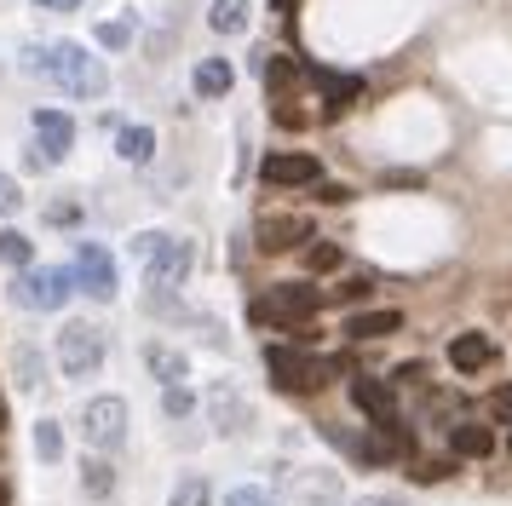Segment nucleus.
<instances>
[{"mask_svg":"<svg viewBox=\"0 0 512 506\" xmlns=\"http://www.w3.org/2000/svg\"><path fill=\"white\" fill-rule=\"evenodd\" d=\"M29 69H41L47 81H58L64 98H104L110 92V69L98 64V52H87L75 41L29 46Z\"/></svg>","mask_w":512,"mask_h":506,"instance_id":"obj_1","label":"nucleus"},{"mask_svg":"<svg viewBox=\"0 0 512 506\" xmlns=\"http://www.w3.org/2000/svg\"><path fill=\"white\" fill-rule=\"evenodd\" d=\"M265 368H271V386L288 391V397H311V391L328 386V374H346V363H328V357H311V351H294V345H271Z\"/></svg>","mask_w":512,"mask_h":506,"instance_id":"obj_2","label":"nucleus"},{"mask_svg":"<svg viewBox=\"0 0 512 506\" xmlns=\"http://www.w3.org/2000/svg\"><path fill=\"white\" fill-rule=\"evenodd\" d=\"M133 248H139V259H144V282H150V294H156V288L173 294V288L190 276V259H196V248H190L185 236H173V230H150V236H139Z\"/></svg>","mask_w":512,"mask_h":506,"instance_id":"obj_3","label":"nucleus"},{"mask_svg":"<svg viewBox=\"0 0 512 506\" xmlns=\"http://www.w3.org/2000/svg\"><path fill=\"white\" fill-rule=\"evenodd\" d=\"M323 305V294L311 282H277L271 294H259L248 305V322L254 328H294V322H311V311Z\"/></svg>","mask_w":512,"mask_h":506,"instance_id":"obj_4","label":"nucleus"},{"mask_svg":"<svg viewBox=\"0 0 512 506\" xmlns=\"http://www.w3.org/2000/svg\"><path fill=\"white\" fill-rule=\"evenodd\" d=\"M70 294H75V276L64 271V265H29V271H18V282H12V299H18L24 311H58Z\"/></svg>","mask_w":512,"mask_h":506,"instance_id":"obj_5","label":"nucleus"},{"mask_svg":"<svg viewBox=\"0 0 512 506\" xmlns=\"http://www.w3.org/2000/svg\"><path fill=\"white\" fill-rule=\"evenodd\" d=\"M58 368L70 380H87V374L104 368V334H98L93 322H64L58 328Z\"/></svg>","mask_w":512,"mask_h":506,"instance_id":"obj_6","label":"nucleus"},{"mask_svg":"<svg viewBox=\"0 0 512 506\" xmlns=\"http://www.w3.org/2000/svg\"><path fill=\"white\" fill-rule=\"evenodd\" d=\"M81 437L93 449H121L127 443V397H93L81 409Z\"/></svg>","mask_w":512,"mask_h":506,"instance_id":"obj_7","label":"nucleus"},{"mask_svg":"<svg viewBox=\"0 0 512 506\" xmlns=\"http://www.w3.org/2000/svg\"><path fill=\"white\" fill-rule=\"evenodd\" d=\"M75 288L87 299H116V259H110V248H98V242H81L75 248Z\"/></svg>","mask_w":512,"mask_h":506,"instance_id":"obj_8","label":"nucleus"},{"mask_svg":"<svg viewBox=\"0 0 512 506\" xmlns=\"http://www.w3.org/2000/svg\"><path fill=\"white\" fill-rule=\"evenodd\" d=\"M29 127H35V167H41V161H64L70 156V144H75V121L64 110H35L29 115Z\"/></svg>","mask_w":512,"mask_h":506,"instance_id":"obj_9","label":"nucleus"},{"mask_svg":"<svg viewBox=\"0 0 512 506\" xmlns=\"http://www.w3.org/2000/svg\"><path fill=\"white\" fill-rule=\"evenodd\" d=\"M259 179L271 184V190H294V184H323V161L305 156V150H277V156H265Z\"/></svg>","mask_w":512,"mask_h":506,"instance_id":"obj_10","label":"nucleus"},{"mask_svg":"<svg viewBox=\"0 0 512 506\" xmlns=\"http://www.w3.org/2000/svg\"><path fill=\"white\" fill-rule=\"evenodd\" d=\"M208 414H213V432H219V437H236V432H248V426H254V409L236 397V386H213L208 391Z\"/></svg>","mask_w":512,"mask_h":506,"instance_id":"obj_11","label":"nucleus"},{"mask_svg":"<svg viewBox=\"0 0 512 506\" xmlns=\"http://www.w3.org/2000/svg\"><path fill=\"white\" fill-rule=\"evenodd\" d=\"M351 403L369 414V426H397L392 386H380V380H369V374H357V380H351Z\"/></svg>","mask_w":512,"mask_h":506,"instance_id":"obj_12","label":"nucleus"},{"mask_svg":"<svg viewBox=\"0 0 512 506\" xmlns=\"http://www.w3.org/2000/svg\"><path fill=\"white\" fill-rule=\"evenodd\" d=\"M449 363L461 368V374H478V368H489V363H495V345H489V334H478V328L455 334V340H449Z\"/></svg>","mask_w":512,"mask_h":506,"instance_id":"obj_13","label":"nucleus"},{"mask_svg":"<svg viewBox=\"0 0 512 506\" xmlns=\"http://www.w3.org/2000/svg\"><path fill=\"white\" fill-rule=\"evenodd\" d=\"M144 368H150V380H162V386H185L190 357L185 351H173V345H162V340H150L144 345Z\"/></svg>","mask_w":512,"mask_h":506,"instance_id":"obj_14","label":"nucleus"},{"mask_svg":"<svg viewBox=\"0 0 512 506\" xmlns=\"http://www.w3.org/2000/svg\"><path fill=\"white\" fill-rule=\"evenodd\" d=\"M305 236H311V219H259V248L265 253L300 248Z\"/></svg>","mask_w":512,"mask_h":506,"instance_id":"obj_15","label":"nucleus"},{"mask_svg":"<svg viewBox=\"0 0 512 506\" xmlns=\"http://www.w3.org/2000/svg\"><path fill=\"white\" fill-rule=\"evenodd\" d=\"M449 449L461 460H489L495 455V432H489L484 420H461V426L449 432Z\"/></svg>","mask_w":512,"mask_h":506,"instance_id":"obj_16","label":"nucleus"},{"mask_svg":"<svg viewBox=\"0 0 512 506\" xmlns=\"http://www.w3.org/2000/svg\"><path fill=\"white\" fill-rule=\"evenodd\" d=\"M397 328H403V311H357V317L346 322L351 340H386Z\"/></svg>","mask_w":512,"mask_h":506,"instance_id":"obj_17","label":"nucleus"},{"mask_svg":"<svg viewBox=\"0 0 512 506\" xmlns=\"http://www.w3.org/2000/svg\"><path fill=\"white\" fill-rule=\"evenodd\" d=\"M317 75V87L328 92V110H351L357 98H363V81L357 75H334V69H311Z\"/></svg>","mask_w":512,"mask_h":506,"instance_id":"obj_18","label":"nucleus"},{"mask_svg":"<svg viewBox=\"0 0 512 506\" xmlns=\"http://www.w3.org/2000/svg\"><path fill=\"white\" fill-rule=\"evenodd\" d=\"M190 81H196V92H202V98H225V92H231V64H225V58H202V64H196V75H190Z\"/></svg>","mask_w":512,"mask_h":506,"instance_id":"obj_19","label":"nucleus"},{"mask_svg":"<svg viewBox=\"0 0 512 506\" xmlns=\"http://www.w3.org/2000/svg\"><path fill=\"white\" fill-rule=\"evenodd\" d=\"M116 156L133 161V167H144V161L156 156V133H150V127H121L116 133Z\"/></svg>","mask_w":512,"mask_h":506,"instance_id":"obj_20","label":"nucleus"},{"mask_svg":"<svg viewBox=\"0 0 512 506\" xmlns=\"http://www.w3.org/2000/svg\"><path fill=\"white\" fill-rule=\"evenodd\" d=\"M248 0H213V12H208V23H213V35H242L248 29Z\"/></svg>","mask_w":512,"mask_h":506,"instance_id":"obj_21","label":"nucleus"},{"mask_svg":"<svg viewBox=\"0 0 512 506\" xmlns=\"http://www.w3.org/2000/svg\"><path fill=\"white\" fill-rule=\"evenodd\" d=\"M35 455L47 460V466L64 460V426L58 420H35Z\"/></svg>","mask_w":512,"mask_h":506,"instance_id":"obj_22","label":"nucleus"},{"mask_svg":"<svg viewBox=\"0 0 512 506\" xmlns=\"http://www.w3.org/2000/svg\"><path fill=\"white\" fill-rule=\"evenodd\" d=\"M0 259H6L12 271H29V259H35V242H29L24 230H0Z\"/></svg>","mask_w":512,"mask_h":506,"instance_id":"obj_23","label":"nucleus"},{"mask_svg":"<svg viewBox=\"0 0 512 506\" xmlns=\"http://www.w3.org/2000/svg\"><path fill=\"white\" fill-rule=\"evenodd\" d=\"M12 368H18V386L24 391H41V351L35 345H18L12 351Z\"/></svg>","mask_w":512,"mask_h":506,"instance_id":"obj_24","label":"nucleus"},{"mask_svg":"<svg viewBox=\"0 0 512 506\" xmlns=\"http://www.w3.org/2000/svg\"><path fill=\"white\" fill-rule=\"evenodd\" d=\"M81 483H87V495H110V489H116V472H110V460H87V466H81Z\"/></svg>","mask_w":512,"mask_h":506,"instance_id":"obj_25","label":"nucleus"},{"mask_svg":"<svg viewBox=\"0 0 512 506\" xmlns=\"http://www.w3.org/2000/svg\"><path fill=\"white\" fill-rule=\"evenodd\" d=\"M98 46H110V52L133 46V18H104L98 23Z\"/></svg>","mask_w":512,"mask_h":506,"instance_id":"obj_26","label":"nucleus"},{"mask_svg":"<svg viewBox=\"0 0 512 506\" xmlns=\"http://www.w3.org/2000/svg\"><path fill=\"white\" fill-rule=\"evenodd\" d=\"M208 501H213L208 478H179V489H173V506H208Z\"/></svg>","mask_w":512,"mask_h":506,"instance_id":"obj_27","label":"nucleus"},{"mask_svg":"<svg viewBox=\"0 0 512 506\" xmlns=\"http://www.w3.org/2000/svg\"><path fill=\"white\" fill-rule=\"evenodd\" d=\"M225 506H271V495H265L259 483H242V489H231V495H225Z\"/></svg>","mask_w":512,"mask_h":506,"instance_id":"obj_28","label":"nucleus"},{"mask_svg":"<svg viewBox=\"0 0 512 506\" xmlns=\"http://www.w3.org/2000/svg\"><path fill=\"white\" fill-rule=\"evenodd\" d=\"M162 409L173 414V420H179V414H190V409H196V397H190L185 386H167V397H162Z\"/></svg>","mask_w":512,"mask_h":506,"instance_id":"obj_29","label":"nucleus"},{"mask_svg":"<svg viewBox=\"0 0 512 506\" xmlns=\"http://www.w3.org/2000/svg\"><path fill=\"white\" fill-rule=\"evenodd\" d=\"M18 207H24V190L12 173H0V213H18Z\"/></svg>","mask_w":512,"mask_h":506,"instance_id":"obj_30","label":"nucleus"},{"mask_svg":"<svg viewBox=\"0 0 512 506\" xmlns=\"http://www.w3.org/2000/svg\"><path fill=\"white\" fill-rule=\"evenodd\" d=\"M409 472H415L420 483H438V478H449V472H455V460H426V466H409Z\"/></svg>","mask_w":512,"mask_h":506,"instance_id":"obj_31","label":"nucleus"},{"mask_svg":"<svg viewBox=\"0 0 512 506\" xmlns=\"http://www.w3.org/2000/svg\"><path fill=\"white\" fill-rule=\"evenodd\" d=\"M489 414H495V420H512V386L489 391Z\"/></svg>","mask_w":512,"mask_h":506,"instance_id":"obj_32","label":"nucleus"},{"mask_svg":"<svg viewBox=\"0 0 512 506\" xmlns=\"http://www.w3.org/2000/svg\"><path fill=\"white\" fill-rule=\"evenodd\" d=\"M47 219H52V225H75V207H70V202H52Z\"/></svg>","mask_w":512,"mask_h":506,"instance_id":"obj_33","label":"nucleus"},{"mask_svg":"<svg viewBox=\"0 0 512 506\" xmlns=\"http://www.w3.org/2000/svg\"><path fill=\"white\" fill-rule=\"evenodd\" d=\"M363 294H369V276H351L346 288H340V299H363Z\"/></svg>","mask_w":512,"mask_h":506,"instance_id":"obj_34","label":"nucleus"},{"mask_svg":"<svg viewBox=\"0 0 512 506\" xmlns=\"http://www.w3.org/2000/svg\"><path fill=\"white\" fill-rule=\"evenodd\" d=\"M334 259H340V253H334V248H311V271H328Z\"/></svg>","mask_w":512,"mask_h":506,"instance_id":"obj_35","label":"nucleus"},{"mask_svg":"<svg viewBox=\"0 0 512 506\" xmlns=\"http://www.w3.org/2000/svg\"><path fill=\"white\" fill-rule=\"evenodd\" d=\"M317 196H323V202H346L351 190H346V184H317Z\"/></svg>","mask_w":512,"mask_h":506,"instance_id":"obj_36","label":"nucleus"},{"mask_svg":"<svg viewBox=\"0 0 512 506\" xmlns=\"http://www.w3.org/2000/svg\"><path fill=\"white\" fill-rule=\"evenodd\" d=\"M357 506H409V501H403V495H363Z\"/></svg>","mask_w":512,"mask_h":506,"instance_id":"obj_37","label":"nucleus"},{"mask_svg":"<svg viewBox=\"0 0 512 506\" xmlns=\"http://www.w3.org/2000/svg\"><path fill=\"white\" fill-rule=\"evenodd\" d=\"M35 6H41V12H75L81 0H35Z\"/></svg>","mask_w":512,"mask_h":506,"instance_id":"obj_38","label":"nucleus"},{"mask_svg":"<svg viewBox=\"0 0 512 506\" xmlns=\"http://www.w3.org/2000/svg\"><path fill=\"white\" fill-rule=\"evenodd\" d=\"M271 6H277V12H294V0H271Z\"/></svg>","mask_w":512,"mask_h":506,"instance_id":"obj_39","label":"nucleus"},{"mask_svg":"<svg viewBox=\"0 0 512 506\" xmlns=\"http://www.w3.org/2000/svg\"><path fill=\"white\" fill-rule=\"evenodd\" d=\"M0 432H6V403H0Z\"/></svg>","mask_w":512,"mask_h":506,"instance_id":"obj_40","label":"nucleus"},{"mask_svg":"<svg viewBox=\"0 0 512 506\" xmlns=\"http://www.w3.org/2000/svg\"><path fill=\"white\" fill-rule=\"evenodd\" d=\"M0 506H6V489H0Z\"/></svg>","mask_w":512,"mask_h":506,"instance_id":"obj_41","label":"nucleus"},{"mask_svg":"<svg viewBox=\"0 0 512 506\" xmlns=\"http://www.w3.org/2000/svg\"><path fill=\"white\" fill-rule=\"evenodd\" d=\"M507 449H512V437H507Z\"/></svg>","mask_w":512,"mask_h":506,"instance_id":"obj_42","label":"nucleus"}]
</instances>
